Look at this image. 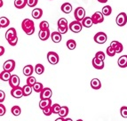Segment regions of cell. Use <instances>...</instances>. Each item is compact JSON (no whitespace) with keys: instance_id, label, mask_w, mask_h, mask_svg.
<instances>
[{"instance_id":"obj_1","label":"cell","mask_w":127,"mask_h":121,"mask_svg":"<svg viewBox=\"0 0 127 121\" xmlns=\"http://www.w3.org/2000/svg\"><path fill=\"white\" fill-rule=\"evenodd\" d=\"M5 39L7 40V42L9 43V45L12 46L16 45L18 42V36L17 32L14 28H11L5 32Z\"/></svg>"},{"instance_id":"obj_2","label":"cell","mask_w":127,"mask_h":121,"mask_svg":"<svg viewBox=\"0 0 127 121\" xmlns=\"http://www.w3.org/2000/svg\"><path fill=\"white\" fill-rule=\"evenodd\" d=\"M21 29L27 35H32L35 32L34 21L30 19H24L21 22Z\"/></svg>"},{"instance_id":"obj_3","label":"cell","mask_w":127,"mask_h":121,"mask_svg":"<svg viewBox=\"0 0 127 121\" xmlns=\"http://www.w3.org/2000/svg\"><path fill=\"white\" fill-rule=\"evenodd\" d=\"M74 16H75V19H76V21L82 22L83 20L85 18V9L83 8V7H81V6L76 8V10H75V12H74Z\"/></svg>"},{"instance_id":"obj_4","label":"cell","mask_w":127,"mask_h":121,"mask_svg":"<svg viewBox=\"0 0 127 121\" xmlns=\"http://www.w3.org/2000/svg\"><path fill=\"white\" fill-rule=\"evenodd\" d=\"M68 27H69V30L72 32H74V33H79L82 30L83 25H82V22H80V21H74L72 22H70Z\"/></svg>"},{"instance_id":"obj_5","label":"cell","mask_w":127,"mask_h":121,"mask_svg":"<svg viewBox=\"0 0 127 121\" xmlns=\"http://www.w3.org/2000/svg\"><path fill=\"white\" fill-rule=\"evenodd\" d=\"M47 60L50 64L52 65H56V64L59 62V55H58L57 53L55 52H49L47 53Z\"/></svg>"},{"instance_id":"obj_6","label":"cell","mask_w":127,"mask_h":121,"mask_svg":"<svg viewBox=\"0 0 127 121\" xmlns=\"http://www.w3.org/2000/svg\"><path fill=\"white\" fill-rule=\"evenodd\" d=\"M116 22L119 27H123L127 23V14L125 13H120L116 18Z\"/></svg>"},{"instance_id":"obj_7","label":"cell","mask_w":127,"mask_h":121,"mask_svg":"<svg viewBox=\"0 0 127 121\" xmlns=\"http://www.w3.org/2000/svg\"><path fill=\"white\" fill-rule=\"evenodd\" d=\"M93 39L97 44H104V43H106L108 37H107L106 33H104V32H98L95 34Z\"/></svg>"},{"instance_id":"obj_8","label":"cell","mask_w":127,"mask_h":121,"mask_svg":"<svg viewBox=\"0 0 127 121\" xmlns=\"http://www.w3.org/2000/svg\"><path fill=\"white\" fill-rule=\"evenodd\" d=\"M52 95H53V92H52L51 88H49V87H45L44 90L39 93L40 100H47V99H51Z\"/></svg>"},{"instance_id":"obj_9","label":"cell","mask_w":127,"mask_h":121,"mask_svg":"<svg viewBox=\"0 0 127 121\" xmlns=\"http://www.w3.org/2000/svg\"><path fill=\"white\" fill-rule=\"evenodd\" d=\"M11 95L14 98H17V99H20L22 96H24L23 94V88L21 86H18L16 88H13L11 90Z\"/></svg>"},{"instance_id":"obj_10","label":"cell","mask_w":127,"mask_h":121,"mask_svg":"<svg viewBox=\"0 0 127 121\" xmlns=\"http://www.w3.org/2000/svg\"><path fill=\"white\" fill-rule=\"evenodd\" d=\"M15 68V62L13 60H8L6 62H4L3 64V69L4 70H6L8 72H12Z\"/></svg>"},{"instance_id":"obj_11","label":"cell","mask_w":127,"mask_h":121,"mask_svg":"<svg viewBox=\"0 0 127 121\" xmlns=\"http://www.w3.org/2000/svg\"><path fill=\"white\" fill-rule=\"evenodd\" d=\"M92 19H93V24L101 23L104 21L103 14H102V13H100V12H96V13H93V16H92Z\"/></svg>"},{"instance_id":"obj_12","label":"cell","mask_w":127,"mask_h":121,"mask_svg":"<svg viewBox=\"0 0 127 121\" xmlns=\"http://www.w3.org/2000/svg\"><path fill=\"white\" fill-rule=\"evenodd\" d=\"M9 85L12 87V89L20 86V78L17 75H12L10 80H9Z\"/></svg>"},{"instance_id":"obj_13","label":"cell","mask_w":127,"mask_h":121,"mask_svg":"<svg viewBox=\"0 0 127 121\" xmlns=\"http://www.w3.org/2000/svg\"><path fill=\"white\" fill-rule=\"evenodd\" d=\"M92 63H93V68H95L96 70H102L104 68V66H105L103 61H100V60H99L96 57H94L93 59Z\"/></svg>"},{"instance_id":"obj_14","label":"cell","mask_w":127,"mask_h":121,"mask_svg":"<svg viewBox=\"0 0 127 121\" xmlns=\"http://www.w3.org/2000/svg\"><path fill=\"white\" fill-rule=\"evenodd\" d=\"M110 45L115 49V51H116V53H121L124 49L123 45H122L120 42H118V41H112L111 44H110Z\"/></svg>"},{"instance_id":"obj_15","label":"cell","mask_w":127,"mask_h":121,"mask_svg":"<svg viewBox=\"0 0 127 121\" xmlns=\"http://www.w3.org/2000/svg\"><path fill=\"white\" fill-rule=\"evenodd\" d=\"M38 37L42 41H45L47 40L50 37H51V33H50V30H40L39 33H38Z\"/></svg>"},{"instance_id":"obj_16","label":"cell","mask_w":127,"mask_h":121,"mask_svg":"<svg viewBox=\"0 0 127 121\" xmlns=\"http://www.w3.org/2000/svg\"><path fill=\"white\" fill-rule=\"evenodd\" d=\"M51 38L53 43H60L62 41V34L59 31H54L51 34Z\"/></svg>"},{"instance_id":"obj_17","label":"cell","mask_w":127,"mask_h":121,"mask_svg":"<svg viewBox=\"0 0 127 121\" xmlns=\"http://www.w3.org/2000/svg\"><path fill=\"white\" fill-rule=\"evenodd\" d=\"M53 104H52V101L51 99H47V100H40V102H39V108L41 109V110H45V108H47V107L49 106H52Z\"/></svg>"},{"instance_id":"obj_18","label":"cell","mask_w":127,"mask_h":121,"mask_svg":"<svg viewBox=\"0 0 127 121\" xmlns=\"http://www.w3.org/2000/svg\"><path fill=\"white\" fill-rule=\"evenodd\" d=\"M117 64L120 68H126L127 67V55H122L119 57Z\"/></svg>"},{"instance_id":"obj_19","label":"cell","mask_w":127,"mask_h":121,"mask_svg":"<svg viewBox=\"0 0 127 121\" xmlns=\"http://www.w3.org/2000/svg\"><path fill=\"white\" fill-rule=\"evenodd\" d=\"M32 17L34 19H40L43 15V10L41 8H35L34 10L32 11Z\"/></svg>"},{"instance_id":"obj_20","label":"cell","mask_w":127,"mask_h":121,"mask_svg":"<svg viewBox=\"0 0 127 121\" xmlns=\"http://www.w3.org/2000/svg\"><path fill=\"white\" fill-rule=\"evenodd\" d=\"M91 86L93 89L94 90H99L101 87V83H100V79H93L91 81Z\"/></svg>"},{"instance_id":"obj_21","label":"cell","mask_w":127,"mask_h":121,"mask_svg":"<svg viewBox=\"0 0 127 121\" xmlns=\"http://www.w3.org/2000/svg\"><path fill=\"white\" fill-rule=\"evenodd\" d=\"M34 71V68L32 65H26L23 68V74L25 76H27L28 78L30 76H32V73Z\"/></svg>"},{"instance_id":"obj_22","label":"cell","mask_w":127,"mask_h":121,"mask_svg":"<svg viewBox=\"0 0 127 121\" xmlns=\"http://www.w3.org/2000/svg\"><path fill=\"white\" fill-rule=\"evenodd\" d=\"M82 25L83 27H85V28H91L92 26L93 25V21L92 17H85V19L83 20Z\"/></svg>"},{"instance_id":"obj_23","label":"cell","mask_w":127,"mask_h":121,"mask_svg":"<svg viewBox=\"0 0 127 121\" xmlns=\"http://www.w3.org/2000/svg\"><path fill=\"white\" fill-rule=\"evenodd\" d=\"M61 9L64 13H69L72 11V5L69 3H64V4H62Z\"/></svg>"},{"instance_id":"obj_24","label":"cell","mask_w":127,"mask_h":121,"mask_svg":"<svg viewBox=\"0 0 127 121\" xmlns=\"http://www.w3.org/2000/svg\"><path fill=\"white\" fill-rule=\"evenodd\" d=\"M11 77H12L11 72H8L6 70H3L2 72L0 73V79H1L2 81H8L9 82Z\"/></svg>"},{"instance_id":"obj_25","label":"cell","mask_w":127,"mask_h":121,"mask_svg":"<svg viewBox=\"0 0 127 121\" xmlns=\"http://www.w3.org/2000/svg\"><path fill=\"white\" fill-rule=\"evenodd\" d=\"M27 0H14V6L18 9H22L27 5Z\"/></svg>"},{"instance_id":"obj_26","label":"cell","mask_w":127,"mask_h":121,"mask_svg":"<svg viewBox=\"0 0 127 121\" xmlns=\"http://www.w3.org/2000/svg\"><path fill=\"white\" fill-rule=\"evenodd\" d=\"M44 85H43L42 83H40V82H36V84L34 85V86H33V90H34L36 93H40L41 92L44 90Z\"/></svg>"},{"instance_id":"obj_27","label":"cell","mask_w":127,"mask_h":121,"mask_svg":"<svg viewBox=\"0 0 127 121\" xmlns=\"http://www.w3.org/2000/svg\"><path fill=\"white\" fill-rule=\"evenodd\" d=\"M9 24H10V21L6 17L2 16V17L0 18V27L1 28H6Z\"/></svg>"},{"instance_id":"obj_28","label":"cell","mask_w":127,"mask_h":121,"mask_svg":"<svg viewBox=\"0 0 127 121\" xmlns=\"http://www.w3.org/2000/svg\"><path fill=\"white\" fill-rule=\"evenodd\" d=\"M59 115H60V118H63V119H65V118L68 115V107L62 106V110H61V111H60V113H59Z\"/></svg>"},{"instance_id":"obj_29","label":"cell","mask_w":127,"mask_h":121,"mask_svg":"<svg viewBox=\"0 0 127 121\" xmlns=\"http://www.w3.org/2000/svg\"><path fill=\"white\" fill-rule=\"evenodd\" d=\"M101 13H102V14L105 15V16H108V15H110L111 13H112V8H111L110 5H105V6L102 8Z\"/></svg>"},{"instance_id":"obj_30","label":"cell","mask_w":127,"mask_h":121,"mask_svg":"<svg viewBox=\"0 0 127 121\" xmlns=\"http://www.w3.org/2000/svg\"><path fill=\"white\" fill-rule=\"evenodd\" d=\"M66 44H67V47H68L69 50H74L76 47V43L74 39H68Z\"/></svg>"},{"instance_id":"obj_31","label":"cell","mask_w":127,"mask_h":121,"mask_svg":"<svg viewBox=\"0 0 127 121\" xmlns=\"http://www.w3.org/2000/svg\"><path fill=\"white\" fill-rule=\"evenodd\" d=\"M35 71H36V73L37 75H41L44 73V71H45V67L42 65V64L38 63L36 65V67H35Z\"/></svg>"},{"instance_id":"obj_32","label":"cell","mask_w":127,"mask_h":121,"mask_svg":"<svg viewBox=\"0 0 127 121\" xmlns=\"http://www.w3.org/2000/svg\"><path fill=\"white\" fill-rule=\"evenodd\" d=\"M22 88H23V94H24V96H29V95H30V94H31L32 88H33V87L30 86V85H28L27 84H26V85H24Z\"/></svg>"},{"instance_id":"obj_33","label":"cell","mask_w":127,"mask_h":121,"mask_svg":"<svg viewBox=\"0 0 127 121\" xmlns=\"http://www.w3.org/2000/svg\"><path fill=\"white\" fill-rule=\"evenodd\" d=\"M11 112H12L13 115H14V116H19V115H21V108H20V106L15 105V106L12 107V109H11Z\"/></svg>"},{"instance_id":"obj_34","label":"cell","mask_w":127,"mask_h":121,"mask_svg":"<svg viewBox=\"0 0 127 121\" xmlns=\"http://www.w3.org/2000/svg\"><path fill=\"white\" fill-rule=\"evenodd\" d=\"M36 83V78H34L33 76L29 77V78L27 79V85H28L33 87Z\"/></svg>"},{"instance_id":"obj_35","label":"cell","mask_w":127,"mask_h":121,"mask_svg":"<svg viewBox=\"0 0 127 121\" xmlns=\"http://www.w3.org/2000/svg\"><path fill=\"white\" fill-rule=\"evenodd\" d=\"M39 29H40V30H49L48 21H41L40 24H39Z\"/></svg>"},{"instance_id":"obj_36","label":"cell","mask_w":127,"mask_h":121,"mask_svg":"<svg viewBox=\"0 0 127 121\" xmlns=\"http://www.w3.org/2000/svg\"><path fill=\"white\" fill-rule=\"evenodd\" d=\"M107 54H108L109 57H113V56H115V54H116V51H115V49L113 48L111 45H109V46L107 48Z\"/></svg>"},{"instance_id":"obj_37","label":"cell","mask_w":127,"mask_h":121,"mask_svg":"<svg viewBox=\"0 0 127 121\" xmlns=\"http://www.w3.org/2000/svg\"><path fill=\"white\" fill-rule=\"evenodd\" d=\"M52 108H53V112L54 114H59L61 110H62V107L60 106L58 103H54L53 105H52Z\"/></svg>"},{"instance_id":"obj_38","label":"cell","mask_w":127,"mask_h":121,"mask_svg":"<svg viewBox=\"0 0 127 121\" xmlns=\"http://www.w3.org/2000/svg\"><path fill=\"white\" fill-rule=\"evenodd\" d=\"M58 27H63V26H68V21L65 18H61L58 21Z\"/></svg>"},{"instance_id":"obj_39","label":"cell","mask_w":127,"mask_h":121,"mask_svg":"<svg viewBox=\"0 0 127 121\" xmlns=\"http://www.w3.org/2000/svg\"><path fill=\"white\" fill-rule=\"evenodd\" d=\"M43 113L45 115V116H50V115L53 114V108L52 106H49L47 108H45V110H43Z\"/></svg>"},{"instance_id":"obj_40","label":"cell","mask_w":127,"mask_h":121,"mask_svg":"<svg viewBox=\"0 0 127 121\" xmlns=\"http://www.w3.org/2000/svg\"><path fill=\"white\" fill-rule=\"evenodd\" d=\"M95 57L98 58L99 60H100V61H103L104 62V60H105V53H104L102 51H99L96 53Z\"/></svg>"},{"instance_id":"obj_41","label":"cell","mask_w":127,"mask_h":121,"mask_svg":"<svg viewBox=\"0 0 127 121\" xmlns=\"http://www.w3.org/2000/svg\"><path fill=\"white\" fill-rule=\"evenodd\" d=\"M120 113H121V116H122V117L125 118V119H127V107L126 106L121 107Z\"/></svg>"},{"instance_id":"obj_42","label":"cell","mask_w":127,"mask_h":121,"mask_svg":"<svg viewBox=\"0 0 127 121\" xmlns=\"http://www.w3.org/2000/svg\"><path fill=\"white\" fill-rule=\"evenodd\" d=\"M69 29L68 26H63V27H58V31L61 33V34H65L68 32V30Z\"/></svg>"},{"instance_id":"obj_43","label":"cell","mask_w":127,"mask_h":121,"mask_svg":"<svg viewBox=\"0 0 127 121\" xmlns=\"http://www.w3.org/2000/svg\"><path fill=\"white\" fill-rule=\"evenodd\" d=\"M38 0H27L28 5L30 7H35L37 4Z\"/></svg>"},{"instance_id":"obj_44","label":"cell","mask_w":127,"mask_h":121,"mask_svg":"<svg viewBox=\"0 0 127 121\" xmlns=\"http://www.w3.org/2000/svg\"><path fill=\"white\" fill-rule=\"evenodd\" d=\"M5 111H6V109H5V107L1 103L0 104V116H4V115L5 114Z\"/></svg>"},{"instance_id":"obj_45","label":"cell","mask_w":127,"mask_h":121,"mask_svg":"<svg viewBox=\"0 0 127 121\" xmlns=\"http://www.w3.org/2000/svg\"><path fill=\"white\" fill-rule=\"evenodd\" d=\"M4 98H5V93L1 90V91H0V103H2V102H4Z\"/></svg>"},{"instance_id":"obj_46","label":"cell","mask_w":127,"mask_h":121,"mask_svg":"<svg viewBox=\"0 0 127 121\" xmlns=\"http://www.w3.org/2000/svg\"><path fill=\"white\" fill-rule=\"evenodd\" d=\"M0 51H1V52H0V55L2 56L3 54H4V47L0 46Z\"/></svg>"},{"instance_id":"obj_47","label":"cell","mask_w":127,"mask_h":121,"mask_svg":"<svg viewBox=\"0 0 127 121\" xmlns=\"http://www.w3.org/2000/svg\"><path fill=\"white\" fill-rule=\"evenodd\" d=\"M54 121H65V119H63V118H59V119H55Z\"/></svg>"},{"instance_id":"obj_48","label":"cell","mask_w":127,"mask_h":121,"mask_svg":"<svg viewBox=\"0 0 127 121\" xmlns=\"http://www.w3.org/2000/svg\"><path fill=\"white\" fill-rule=\"evenodd\" d=\"M100 3H102V4H105V3L108 2V0H98Z\"/></svg>"},{"instance_id":"obj_49","label":"cell","mask_w":127,"mask_h":121,"mask_svg":"<svg viewBox=\"0 0 127 121\" xmlns=\"http://www.w3.org/2000/svg\"><path fill=\"white\" fill-rule=\"evenodd\" d=\"M65 121H73L71 119H69V118H68V119H65Z\"/></svg>"},{"instance_id":"obj_50","label":"cell","mask_w":127,"mask_h":121,"mask_svg":"<svg viewBox=\"0 0 127 121\" xmlns=\"http://www.w3.org/2000/svg\"><path fill=\"white\" fill-rule=\"evenodd\" d=\"M0 3H1V4H0V6H2V5H3V1H2V0H0Z\"/></svg>"},{"instance_id":"obj_51","label":"cell","mask_w":127,"mask_h":121,"mask_svg":"<svg viewBox=\"0 0 127 121\" xmlns=\"http://www.w3.org/2000/svg\"><path fill=\"white\" fill-rule=\"evenodd\" d=\"M76 121H83V120H82V119H77Z\"/></svg>"}]
</instances>
